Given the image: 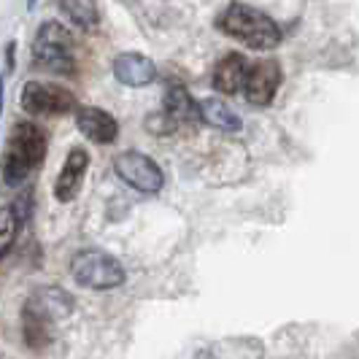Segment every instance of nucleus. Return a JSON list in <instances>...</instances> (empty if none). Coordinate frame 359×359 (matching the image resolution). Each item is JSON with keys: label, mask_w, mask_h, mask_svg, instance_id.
<instances>
[{"label": "nucleus", "mask_w": 359, "mask_h": 359, "mask_svg": "<svg viewBox=\"0 0 359 359\" xmlns=\"http://www.w3.org/2000/svg\"><path fill=\"white\" fill-rule=\"evenodd\" d=\"M216 25L222 33L238 38L241 43H246L249 49H257V52H270L281 43V27L268 14L257 11L246 3L227 6Z\"/></svg>", "instance_id": "nucleus-1"}, {"label": "nucleus", "mask_w": 359, "mask_h": 359, "mask_svg": "<svg viewBox=\"0 0 359 359\" xmlns=\"http://www.w3.org/2000/svg\"><path fill=\"white\" fill-rule=\"evenodd\" d=\"M46 157V135L33 122H17L3 157V179L8 187H19Z\"/></svg>", "instance_id": "nucleus-2"}, {"label": "nucleus", "mask_w": 359, "mask_h": 359, "mask_svg": "<svg viewBox=\"0 0 359 359\" xmlns=\"http://www.w3.org/2000/svg\"><path fill=\"white\" fill-rule=\"evenodd\" d=\"M33 60L36 68H43L49 73H62L71 76L76 71L73 60V38L60 22H46L41 25L33 41Z\"/></svg>", "instance_id": "nucleus-3"}, {"label": "nucleus", "mask_w": 359, "mask_h": 359, "mask_svg": "<svg viewBox=\"0 0 359 359\" xmlns=\"http://www.w3.org/2000/svg\"><path fill=\"white\" fill-rule=\"evenodd\" d=\"M71 276L76 278V284L87 289H116L127 278L122 262L100 249H84L73 254Z\"/></svg>", "instance_id": "nucleus-4"}, {"label": "nucleus", "mask_w": 359, "mask_h": 359, "mask_svg": "<svg viewBox=\"0 0 359 359\" xmlns=\"http://www.w3.org/2000/svg\"><path fill=\"white\" fill-rule=\"evenodd\" d=\"M114 170L127 187H133V189H138L144 195H157L162 189V184H165L160 165L151 157L141 154V151H122L114 160Z\"/></svg>", "instance_id": "nucleus-5"}, {"label": "nucleus", "mask_w": 359, "mask_h": 359, "mask_svg": "<svg viewBox=\"0 0 359 359\" xmlns=\"http://www.w3.org/2000/svg\"><path fill=\"white\" fill-rule=\"evenodd\" d=\"M22 108L33 116H60L76 108V95L60 84L30 81L22 90Z\"/></svg>", "instance_id": "nucleus-6"}, {"label": "nucleus", "mask_w": 359, "mask_h": 359, "mask_svg": "<svg viewBox=\"0 0 359 359\" xmlns=\"http://www.w3.org/2000/svg\"><path fill=\"white\" fill-rule=\"evenodd\" d=\"M281 84V68L273 60H259L249 65L246 73V84H243V95L252 106H270L276 92Z\"/></svg>", "instance_id": "nucleus-7"}, {"label": "nucleus", "mask_w": 359, "mask_h": 359, "mask_svg": "<svg viewBox=\"0 0 359 359\" xmlns=\"http://www.w3.org/2000/svg\"><path fill=\"white\" fill-rule=\"evenodd\" d=\"M87 168H90V154L84 149H71L68 160H65L60 176H57V184H54V198L60 203H71V200L79 198V189L84 184Z\"/></svg>", "instance_id": "nucleus-8"}, {"label": "nucleus", "mask_w": 359, "mask_h": 359, "mask_svg": "<svg viewBox=\"0 0 359 359\" xmlns=\"http://www.w3.org/2000/svg\"><path fill=\"white\" fill-rule=\"evenodd\" d=\"M76 127H79V133L84 135V138H90L95 144H111L114 138H116V133H119V125H116V119L103 111V108H81L79 114H76Z\"/></svg>", "instance_id": "nucleus-9"}, {"label": "nucleus", "mask_w": 359, "mask_h": 359, "mask_svg": "<svg viewBox=\"0 0 359 359\" xmlns=\"http://www.w3.org/2000/svg\"><path fill=\"white\" fill-rule=\"evenodd\" d=\"M114 76L127 87H146L154 81L157 68L154 62L138 52H125L114 60Z\"/></svg>", "instance_id": "nucleus-10"}, {"label": "nucleus", "mask_w": 359, "mask_h": 359, "mask_svg": "<svg viewBox=\"0 0 359 359\" xmlns=\"http://www.w3.org/2000/svg\"><path fill=\"white\" fill-rule=\"evenodd\" d=\"M22 335H25V343L33 351H41L54 338V319L46 316L41 308L25 303V311H22Z\"/></svg>", "instance_id": "nucleus-11"}, {"label": "nucleus", "mask_w": 359, "mask_h": 359, "mask_svg": "<svg viewBox=\"0 0 359 359\" xmlns=\"http://www.w3.org/2000/svg\"><path fill=\"white\" fill-rule=\"evenodd\" d=\"M246 57L243 54H227L224 60H219L214 68V87L222 95H238L246 84Z\"/></svg>", "instance_id": "nucleus-12"}, {"label": "nucleus", "mask_w": 359, "mask_h": 359, "mask_svg": "<svg viewBox=\"0 0 359 359\" xmlns=\"http://www.w3.org/2000/svg\"><path fill=\"white\" fill-rule=\"evenodd\" d=\"M165 111L176 116V122H203V111L200 103L192 100V95L184 90L181 84H170L165 92Z\"/></svg>", "instance_id": "nucleus-13"}, {"label": "nucleus", "mask_w": 359, "mask_h": 359, "mask_svg": "<svg viewBox=\"0 0 359 359\" xmlns=\"http://www.w3.org/2000/svg\"><path fill=\"white\" fill-rule=\"evenodd\" d=\"M200 111H203V122L216 127V130L235 133V130H241V125H243L241 116H238L227 103H222V100H203V103H200Z\"/></svg>", "instance_id": "nucleus-14"}, {"label": "nucleus", "mask_w": 359, "mask_h": 359, "mask_svg": "<svg viewBox=\"0 0 359 359\" xmlns=\"http://www.w3.org/2000/svg\"><path fill=\"white\" fill-rule=\"evenodd\" d=\"M60 6H62V11L71 17L73 25H79V27H84V30L97 27V22H100L95 0H60Z\"/></svg>", "instance_id": "nucleus-15"}, {"label": "nucleus", "mask_w": 359, "mask_h": 359, "mask_svg": "<svg viewBox=\"0 0 359 359\" xmlns=\"http://www.w3.org/2000/svg\"><path fill=\"white\" fill-rule=\"evenodd\" d=\"M19 227H22V222H19L14 211L6 205V211H3V254L11 249V241H14V235L19 233Z\"/></svg>", "instance_id": "nucleus-16"}, {"label": "nucleus", "mask_w": 359, "mask_h": 359, "mask_svg": "<svg viewBox=\"0 0 359 359\" xmlns=\"http://www.w3.org/2000/svg\"><path fill=\"white\" fill-rule=\"evenodd\" d=\"M14 49H17L14 41H8V43H6V65H3V76H6V79L11 76V68H14Z\"/></svg>", "instance_id": "nucleus-17"}, {"label": "nucleus", "mask_w": 359, "mask_h": 359, "mask_svg": "<svg viewBox=\"0 0 359 359\" xmlns=\"http://www.w3.org/2000/svg\"><path fill=\"white\" fill-rule=\"evenodd\" d=\"M33 3H36V0H27V6H33Z\"/></svg>", "instance_id": "nucleus-18"}]
</instances>
